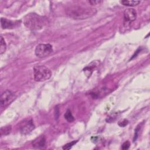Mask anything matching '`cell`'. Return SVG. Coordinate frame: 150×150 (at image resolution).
Wrapping results in <instances>:
<instances>
[{
  "instance_id": "277c9868",
  "label": "cell",
  "mask_w": 150,
  "mask_h": 150,
  "mask_svg": "<svg viewBox=\"0 0 150 150\" xmlns=\"http://www.w3.org/2000/svg\"><path fill=\"white\" fill-rule=\"evenodd\" d=\"M52 52L53 47L50 44H39L35 50V55L40 58L46 57Z\"/></svg>"
},
{
  "instance_id": "5bb4252c",
  "label": "cell",
  "mask_w": 150,
  "mask_h": 150,
  "mask_svg": "<svg viewBox=\"0 0 150 150\" xmlns=\"http://www.w3.org/2000/svg\"><path fill=\"white\" fill-rule=\"evenodd\" d=\"M77 142V141H73L71 142H69V143H67L66 144V145H64L63 146V149H70L74 144H76V143Z\"/></svg>"
},
{
  "instance_id": "e0dca14e",
  "label": "cell",
  "mask_w": 150,
  "mask_h": 150,
  "mask_svg": "<svg viewBox=\"0 0 150 150\" xmlns=\"http://www.w3.org/2000/svg\"><path fill=\"white\" fill-rule=\"evenodd\" d=\"M102 1H98V0H91V1H89L88 2L91 4V5H97V4H98L100 3H101Z\"/></svg>"
},
{
  "instance_id": "8992f818",
  "label": "cell",
  "mask_w": 150,
  "mask_h": 150,
  "mask_svg": "<svg viewBox=\"0 0 150 150\" xmlns=\"http://www.w3.org/2000/svg\"><path fill=\"white\" fill-rule=\"evenodd\" d=\"M35 128V125L32 120L22 121L19 125V131L22 134L26 135L31 132Z\"/></svg>"
},
{
  "instance_id": "ba28073f",
  "label": "cell",
  "mask_w": 150,
  "mask_h": 150,
  "mask_svg": "<svg viewBox=\"0 0 150 150\" xmlns=\"http://www.w3.org/2000/svg\"><path fill=\"white\" fill-rule=\"evenodd\" d=\"M124 17L125 21L132 22L137 18V12L133 8H127L124 12Z\"/></svg>"
},
{
  "instance_id": "30bf717a",
  "label": "cell",
  "mask_w": 150,
  "mask_h": 150,
  "mask_svg": "<svg viewBox=\"0 0 150 150\" xmlns=\"http://www.w3.org/2000/svg\"><path fill=\"white\" fill-rule=\"evenodd\" d=\"M121 3L125 5V6H137L140 3L139 1H128V0H124L121 1Z\"/></svg>"
},
{
  "instance_id": "6da1fadb",
  "label": "cell",
  "mask_w": 150,
  "mask_h": 150,
  "mask_svg": "<svg viewBox=\"0 0 150 150\" xmlns=\"http://www.w3.org/2000/svg\"><path fill=\"white\" fill-rule=\"evenodd\" d=\"M46 23L45 18L35 13L27 14L23 18V23L25 26L32 30L42 29Z\"/></svg>"
},
{
  "instance_id": "52a82bcc",
  "label": "cell",
  "mask_w": 150,
  "mask_h": 150,
  "mask_svg": "<svg viewBox=\"0 0 150 150\" xmlns=\"http://www.w3.org/2000/svg\"><path fill=\"white\" fill-rule=\"evenodd\" d=\"M46 146V138L45 136L40 135L35 139L32 142V146L34 149H42Z\"/></svg>"
},
{
  "instance_id": "9c48e42d",
  "label": "cell",
  "mask_w": 150,
  "mask_h": 150,
  "mask_svg": "<svg viewBox=\"0 0 150 150\" xmlns=\"http://www.w3.org/2000/svg\"><path fill=\"white\" fill-rule=\"evenodd\" d=\"M19 23L18 21H13L2 18L1 19V27L3 29H13Z\"/></svg>"
},
{
  "instance_id": "2e32d148",
  "label": "cell",
  "mask_w": 150,
  "mask_h": 150,
  "mask_svg": "<svg viewBox=\"0 0 150 150\" xmlns=\"http://www.w3.org/2000/svg\"><path fill=\"white\" fill-rule=\"evenodd\" d=\"M128 121L127 120H124L123 121L119 122L118 125L121 127H124L128 124Z\"/></svg>"
},
{
  "instance_id": "7a4b0ae2",
  "label": "cell",
  "mask_w": 150,
  "mask_h": 150,
  "mask_svg": "<svg viewBox=\"0 0 150 150\" xmlns=\"http://www.w3.org/2000/svg\"><path fill=\"white\" fill-rule=\"evenodd\" d=\"M67 15L74 19H84L96 13V9L74 6L67 9Z\"/></svg>"
},
{
  "instance_id": "3957f363",
  "label": "cell",
  "mask_w": 150,
  "mask_h": 150,
  "mask_svg": "<svg viewBox=\"0 0 150 150\" xmlns=\"http://www.w3.org/2000/svg\"><path fill=\"white\" fill-rule=\"evenodd\" d=\"M52 71L45 66L36 65L33 67V77L36 81H44L50 78Z\"/></svg>"
},
{
  "instance_id": "8fae6325",
  "label": "cell",
  "mask_w": 150,
  "mask_h": 150,
  "mask_svg": "<svg viewBox=\"0 0 150 150\" xmlns=\"http://www.w3.org/2000/svg\"><path fill=\"white\" fill-rule=\"evenodd\" d=\"M12 128L11 125H7L5 127H3L1 128V135H8L11 131Z\"/></svg>"
},
{
  "instance_id": "9a60e30c",
  "label": "cell",
  "mask_w": 150,
  "mask_h": 150,
  "mask_svg": "<svg viewBox=\"0 0 150 150\" xmlns=\"http://www.w3.org/2000/svg\"><path fill=\"white\" fill-rule=\"evenodd\" d=\"M129 146H130V143L129 141H127L122 144L121 148L122 149H128L129 148Z\"/></svg>"
},
{
  "instance_id": "4fadbf2b",
  "label": "cell",
  "mask_w": 150,
  "mask_h": 150,
  "mask_svg": "<svg viewBox=\"0 0 150 150\" xmlns=\"http://www.w3.org/2000/svg\"><path fill=\"white\" fill-rule=\"evenodd\" d=\"M64 118L65 119L69 122H71L74 120V118L71 112V111L69 110H67L64 114Z\"/></svg>"
},
{
  "instance_id": "7c38bea8",
  "label": "cell",
  "mask_w": 150,
  "mask_h": 150,
  "mask_svg": "<svg viewBox=\"0 0 150 150\" xmlns=\"http://www.w3.org/2000/svg\"><path fill=\"white\" fill-rule=\"evenodd\" d=\"M6 49V45L5 42V40L4 39L3 37H1V41H0V54H3Z\"/></svg>"
},
{
  "instance_id": "5b68a950",
  "label": "cell",
  "mask_w": 150,
  "mask_h": 150,
  "mask_svg": "<svg viewBox=\"0 0 150 150\" xmlns=\"http://www.w3.org/2000/svg\"><path fill=\"white\" fill-rule=\"evenodd\" d=\"M14 98V94L11 91L9 90H5L2 93L1 96V107L2 108H5L15 99Z\"/></svg>"
}]
</instances>
